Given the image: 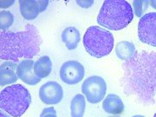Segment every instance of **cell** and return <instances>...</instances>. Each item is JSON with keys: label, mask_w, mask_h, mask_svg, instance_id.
Listing matches in <instances>:
<instances>
[{"label": "cell", "mask_w": 156, "mask_h": 117, "mask_svg": "<svg viewBox=\"0 0 156 117\" xmlns=\"http://www.w3.org/2000/svg\"><path fill=\"white\" fill-rule=\"evenodd\" d=\"M122 86L126 95H134L146 106L155 103L156 52L137 51L122 63Z\"/></svg>", "instance_id": "cell-1"}, {"label": "cell", "mask_w": 156, "mask_h": 117, "mask_svg": "<svg viewBox=\"0 0 156 117\" xmlns=\"http://www.w3.org/2000/svg\"><path fill=\"white\" fill-rule=\"evenodd\" d=\"M42 43L38 30L32 24H27L22 31H2L0 58L15 62L21 58L32 59L39 53Z\"/></svg>", "instance_id": "cell-2"}, {"label": "cell", "mask_w": 156, "mask_h": 117, "mask_svg": "<svg viewBox=\"0 0 156 117\" xmlns=\"http://www.w3.org/2000/svg\"><path fill=\"white\" fill-rule=\"evenodd\" d=\"M134 18L132 6L126 0L104 1L97 17V23L101 27L110 30L126 28Z\"/></svg>", "instance_id": "cell-3"}, {"label": "cell", "mask_w": 156, "mask_h": 117, "mask_svg": "<svg viewBox=\"0 0 156 117\" xmlns=\"http://www.w3.org/2000/svg\"><path fill=\"white\" fill-rule=\"evenodd\" d=\"M31 103V95L22 84H13L1 91L0 106L13 117H20Z\"/></svg>", "instance_id": "cell-4"}, {"label": "cell", "mask_w": 156, "mask_h": 117, "mask_svg": "<svg viewBox=\"0 0 156 117\" xmlns=\"http://www.w3.org/2000/svg\"><path fill=\"white\" fill-rule=\"evenodd\" d=\"M83 45L90 56L101 58L111 53L115 39L108 30L99 26H91L87 29L83 36Z\"/></svg>", "instance_id": "cell-5"}, {"label": "cell", "mask_w": 156, "mask_h": 117, "mask_svg": "<svg viewBox=\"0 0 156 117\" xmlns=\"http://www.w3.org/2000/svg\"><path fill=\"white\" fill-rule=\"evenodd\" d=\"M82 92L89 103L97 104L103 100L107 92L105 80L99 76H91L83 82Z\"/></svg>", "instance_id": "cell-6"}, {"label": "cell", "mask_w": 156, "mask_h": 117, "mask_svg": "<svg viewBox=\"0 0 156 117\" xmlns=\"http://www.w3.org/2000/svg\"><path fill=\"white\" fill-rule=\"evenodd\" d=\"M138 37L142 43L156 47V12L147 13L140 17Z\"/></svg>", "instance_id": "cell-7"}, {"label": "cell", "mask_w": 156, "mask_h": 117, "mask_svg": "<svg viewBox=\"0 0 156 117\" xmlns=\"http://www.w3.org/2000/svg\"><path fill=\"white\" fill-rule=\"evenodd\" d=\"M85 69L81 62L75 60L65 62L60 69V78L64 83L75 85L84 77Z\"/></svg>", "instance_id": "cell-8"}, {"label": "cell", "mask_w": 156, "mask_h": 117, "mask_svg": "<svg viewBox=\"0 0 156 117\" xmlns=\"http://www.w3.org/2000/svg\"><path fill=\"white\" fill-rule=\"evenodd\" d=\"M63 97V90L60 84L56 82H48L39 89V98L47 105L59 103Z\"/></svg>", "instance_id": "cell-9"}, {"label": "cell", "mask_w": 156, "mask_h": 117, "mask_svg": "<svg viewBox=\"0 0 156 117\" xmlns=\"http://www.w3.org/2000/svg\"><path fill=\"white\" fill-rule=\"evenodd\" d=\"M49 5V1L36 0H21L19 1V8L22 17L25 20H34L38 15L44 11Z\"/></svg>", "instance_id": "cell-10"}, {"label": "cell", "mask_w": 156, "mask_h": 117, "mask_svg": "<svg viewBox=\"0 0 156 117\" xmlns=\"http://www.w3.org/2000/svg\"><path fill=\"white\" fill-rule=\"evenodd\" d=\"M34 63L32 59H24L19 62L17 69V77L30 86L37 85L41 81L34 73Z\"/></svg>", "instance_id": "cell-11"}, {"label": "cell", "mask_w": 156, "mask_h": 117, "mask_svg": "<svg viewBox=\"0 0 156 117\" xmlns=\"http://www.w3.org/2000/svg\"><path fill=\"white\" fill-rule=\"evenodd\" d=\"M17 62L7 61L1 64L0 67V85L5 86L17 81Z\"/></svg>", "instance_id": "cell-12"}, {"label": "cell", "mask_w": 156, "mask_h": 117, "mask_svg": "<svg viewBox=\"0 0 156 117\" xmlns=\"http://www.w3.org/2000/svg\"><path fill=\"white\" fill-rule=\"evenodd\" d=\"M104 111L111 115H120L124 110V103L120 96L115 94H109L102 102Z\"/></svg>", "instance_id": "cell-13"}, {"label": "cell", "mask_w": 156, "mask_h": 117, "mask_svg": "<svg viewBox=\"0 0 156 117\" xmlns=\"http://www.w3.org/2000/svg\"><path fill=\"white\" fill-rule=\"evenodd\" d=\"M62 41L69 50L76 49L79 42L81 41L80 31L76 27L69 26L66 27L62 32Z\"/></svg>", "instance_id": "cell-14"}, {"label": "cell", "mask_w": 156, "mask_h": 117, "mask_svg": "<svg viewBox=\"0 0 156 117\" xmlns=\"http://www.w3.org/2000/svg\"><path fill=\"white\" fill-rule=\"evenodd\" d=\"M136 49L133 43L128 41L119 42L115 46V54L120 60L128 61L136 54Z\"/></svg>", "instance_id": "cell-15"}, {"label": "cell", "mask_w": 156, "mask_h": 117, "mask_svg": "<svg viewBox=\"0 0 156 117\" xmlns=\"http://www.w3.org/2000/svg\"><path fill=\"white\" fill-rule=\"evenodd\" d=\"M52 70V62L48 56H41L34 63V73L39 78L47 77Z\"/></svg>", "instance_id": "cell-16"}, {"label": "cell", "mask_w": 156, "mask_h": 117, "mask_svg": "<svg viewBox=\"0 0 156 117\" xmlns=\"http://www.w3.org/2000/svg\"><path fill=\"white\" fill-rule=\"evenodd\" d=\"M85 109H86L85 96L81 94L75 95L70 103L71 117H83Z\"/></svg>", "instance_id": "cell-17"}, {"label": "cell", "mask_w": 156, "mask_h": 117, "mask_svg": "<svg viewBox=\"0 0 156 117\" xmlns=\"http://www.w3.org/2000/svg\"><path fill=\"white\" fill-rule=\"evenodd\" d=\"M14 22V17L10 11H2L0 12V27L2 31L10 28Z\"/></svg>", "instance_id": "cell-18"}, {"label": "cell", "mask_w": 156, "mask_h": 117, "mask_svg": "<svg viewBox=\"0 0 156 117\" xmlns=\"http://www.w3.org/2000/svg\"><path fill=\"white\" fill-rule=\"evenodd\" d=\"M150 4V1L147 0H142V1H134L133 2V6H134V13L135 16L138 17H142V15L145 13L147 9L148 8Z\"/></svg>", "instance_id": "cell-19"}, {"label": "cell", "mask_w": 156, "mask_h": 117, "mask_svg": "<svg viewBox=\"0 0 156 117\" xmlns=\"http://www.w3.org/2000/svg\"><path fill=\"white\" fill-rule=\"evenodd\" d=\"M56 115V109L53 108V107H50V108H44L41 115H40V117H44L46 115Z\"/></svg>", "instance_id": "cell-20"}, {"label": "cell", "mask_w": 156, "mask_h": 117, "mask_svg": "<svg viewBox=\"0 0 156 117\" xmlns=\"http://www.w3.org/2000/svg\"><path fill=\"white\" fill-rule=\"evenodd\" d=\"M77 4L83 8H89L94 4V1H77Z\"/></svg>", "instance_id": "cell-21"}, {"label": "cell", "mask_w": 156, "mask_h": 117, "mask_svg": "<svg viewBox=\"0 0 156 117\" xmlns=\"http://www.w3.org/2000/svg\"><path fill=\"white\" fill-rule=\"evenodd\" d=\"M15 3V1H1L0 4H1V8H7L9 6H11V5H13Z\"/></svg>", "instance_id": "cell-22"}, {"label": "cell", "mask_w": 156, "mask_h": 117, "mask_svg": "<svg viewBox=\"0 0 156 117\" xmlns=\"http://www.w3.org/2000/svg\"><path fill=\"white\" fill-rule=\"evenodd\" d=\"M150 5L154 9H156V1H150Z\"/></svg>", "instance_id": "cell-23"}, {"label": "cell", "mask_w": 156, "mask_h": 117, "mask_svg": "<svg viewBox=\"0 0 156 117\" xmlns=\"http://www.w3.org/2000/svg\"><path fill=\"white\" fill-rule=\"evenodd\" d=\"M11 115H6L5 113H1L0 114V117H11Z\"/></svg>", "instance_id": "cell-24"}, {"label": "cell", "mask_w": 156, "mask_h": 117, "mask_svg": "<svg viewBox=\"0 0 156 117\" xmlns=\"http://www.w3.org/2000/svg\"><path fill=\"white\" fill-rule=\"evenodd\" d=\"M44 117H57L56 115H46Z\"/></svg>", "instance_id": "cell-25"}, {"label": "cell", "mask_w": 156, "mask_h": 117, "mask_svg": "<svg viewBox=\"0 0 156 117\" xmlns=\"http://www.w3.org/2000/svg\"><path fill=\"white\" fill-rule=\"evenodd\" d=\"M132 117H145L144 115H134V116Z\"/></svg>", "instance_id": "cell-26"}, {"label": "cell", "mask_w": 156, "mask_h": 117, "mask_svg": "<svg viewBox=\"0 0 156 117\" xmlns=\"http://www.w3.org/2000/svg\"><path fill=\"white\" fill-rule=\"evenodd\" d=\"M109 117H121V116H119V115H112V116H109Z\"/></svg>", "instance_id": "cell-27"}, {"label": "cell", "mask_w": 156, "mask_h": 117, "mask_svg": "<svg viewBox=\"0 0 156 117\" xmlns=\"http://www.w3.org/2000/svg\"><path fill=\"white\" fill-rule=\"evenodd\" d=\"M154 117H156V113H155V115H154Z\"/></svg>", "instance_id": "cell-28"}]
</instances>
